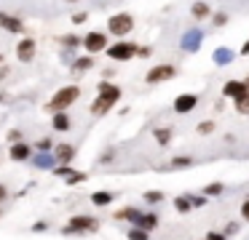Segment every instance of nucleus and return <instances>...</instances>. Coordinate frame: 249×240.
Wrapping results in <instances>:
<instances>
[{
    "label": "nucleus",
    "mask_w": 249,
    "mask_h": 240,
    "mask_svg": "<svg viewBox=\"0 0 249 240\" xmlns=\"http://www.w3.org/2000/svg\"><path fill=\"white\" fill-rule=\"evenodd\" d=\"M78 99H81V88H78V85H65V88H59L49 99L46 110L49 112H65V110H70V104H75Z\"/></svg>",
    "instance_id": "f03ea898"
},
{
    "label": "nucleus",
    "mask_w": 249,
    "mask_h": 240,
    "mask_svg": "<svg viewBox=\"0 0 249 240\" xmlns=\"http://www.w3.org/2000/svg\"><path fill=\"white\" fill-rule=\"evenodd\" d=\"M67 3H75V0H67Z\"/></svg>",
    "instance_id": "09e8293b"
},
{
    "label": "nucleus",
    "mask_w": 249,
    "mask_h": 240,
    "mask_svg": "<svg viewBox=\"0 0 249 240\" xmlns=\"http://www.w3.org/2000/svg\"><path fill=\"white\" fill-rule=\"evenodd\" d=\"M193 165V158H172V168H188Z\"/></svg>",
    "instance_id": "7c9ffc66"
},
{
    "label": "nucleus",
    "mask_w": 249,
    "mask_h": 240,
    "mask_svg": "<svg viewBox=\"0 0 249 240\" xmlns=\"http://www.w3.org/2000/svg\"><path fill=\"white\" fill-rule=\"evenodd\" d=\"M107 30L113 32V35H118V37L129 35V32L134 30V16L131 14H113L107 19Z\"/></svg>",
    "instance_id": "39448f33"
},
{
    "label": "nucleus",
    "mask_w": 249,
    "mask_h": 240,
    "mask_svg": "<svg viewBox=\"0 0 249 240\" xmlns=\"http://www.w3.org/2000/svg\"><path fill=\"white\" fill-rule=\"evenodd\" d=\"M174 208H177L179 213H188V211H190V203H188V197H174Z\"/></svg>",
    "instance_id": "c756f323"
},
{
    "label": "nucleus",
    "mask_w": 249,
    "mask_h": 240,
    "mask_svg": "<svg viewBox=\"0 0 249 240\" xmlns=\"http://www.w3.org/2000/svg\"><path fill=\"white\" fill-rule=\"evenodd\" d=\"M174 75H177V67H172V64H158V67L147 69L145 80L150 85H156V83H166V80H172Z\"/></svg>",
    "instance_id": "0eeeda50"
},
{
    "label": "nucleus",
    "mask_w": 249,
    "mask_h": 240,
    "mask_svg": "<svg viewBox=\"0 0 249 240\" xmlns=\"http://www.w3.org/2000/svg\"><path fill=\"white\" fill-rule=\"evenodd\" d=\"M222 190H225V187H222L220 181H212V184L204 187V195H209V197H212V195H222Z\"/></svg>",
    "instance_id": "bb28decb"
},
{
    "label": "nucleus",
    "mask_w": 249,
    "mask_h": 240,
    "mask_svg": "<svg viewBox=\"0 0 249 240\" xmlns=\"http://www.w3.org/2000/svg\"><path fill=\"white\" fill-rule=\"evenodd\" d=\"M3 30H8V32H24V21L17 19V16H6V21H3Z\"/></svg>",
    "instance_id": "4be33fe9"
},
{
    "label": "nucleus",
    "mask_w": 249,
    "mask_h": 240,
    "mask_svg": "<svg viewBox=\"0 0 249 240\" xmlns=\"http://www.w3.org/2000/svg\"><path fill=\"white\" fill-rule=\"evenodd\" d=\"M156 142L161 144V147H166V144L172 142V131H169V128H158V131H156Z\"/></svg>",
    "instance_id": "a878e982"
},
{
    "label": "nucleus",
    "mask_w": 249,
    "mask_h": 240,
    "mask_svg": "<svg viewBox=\"0 0 249 240\" xmlns=\"http://www.w3.org/2000/svg\"><path fill=\"white\" fill-rule=\"evenodd\" d=\"M6 197H8V190H6V184H0V203L6 200Z\"/></svg>",
    "instance_id": "37998d69"
},
{
    "label": "nucleus",
    "mask_w": 249,
    "mask_h": 240,
    "mask_svg": "<svg viewBox=\"0 0 249 240\" xmlns=\"http://www.w3.org/2000/svg\"><path fill=\"white\" fill-rule=\"evenodd\" d=\"M163 200V192L161 190H147L145 192V203H161Z\"/></svg>",
    "instance_id": "c85d7f7f"
},
{
    "label": "nucleus",
    "mask_w": 249,
    "mask_h": 240,
    "mask_svg": "<svg viewBox=\"0 0 249 240\" xmlns=\"http://www.w3.org/2000/svg\"><path fill=\"white\" fill-rule=\"evenodd\" d=\"M150 46H137V53H134V56H140V59H147V56H150Z\"/></svg>",
    "instance_id": "c9c22d12"
},
{
    "label": "nucleus",
    "mask_w": 249,
    "mask_h": 240,
    "mask_svg": "<svg viewBox=\"0 0 249 240\" xmlns=\"http://www.w3.org/2000/svg\"><path fill=\"white\" fill-rule=\"evenodd\" d=\"M51 126H54V131H70V115L67 112H54Z\"/></svg>",
    "instance_id": "a211bd4d"
},
{
    "label": "nucleus",
    "mask_w": 249,
    "mask_h": 240,
    "mask_svg": "<svg viewBox=\"0 0 249 240\" xmlns=\"http://www.w3.org/2000/svg\"><path fill=\"white\" fill-rule=\"evenodd\" d=\"M81 40H83V37H78V35H62L59 37V46H65V48H70V51H72V48L81 46Z\"/></svg>",
    "instance_id": "b1692460"
},
{
    "label": "nucleus",
    "mask_w": 249,
    "mask_h": 240,
    "mask_svg": "<svg viewBox=\"0 0 249 240\" xmlns=\"http://www.w3.org/2000/svg\"><path fill=\"white\" fill-rule=\"evenodd\" d=\"M91 203H94V206H99V208L110 206V203H113V192H107V190H97V192H91Z\"/></svg>",
    "instance_id": "aec40b11"
},
{
    "label": "nucleus",
    "mask_w": 249,
    "mask_h": 240,
    "mask_svg": "<svg viewBox=\"0 0 249 240\" xmlns=\"http://www.w3.org/2000/svg\"><path fill=\"white\" fill-rule=\"evenodd\" d=\"M0 101H3V94H0Z\"/></svg>",
    "instance_id": "8fccbe9b"
},
{
    "label": "nucleus",
    "mask_w": 249,
    "mask_h": 240,
    "mask_svg": "<svg viewBox=\"0 0 249 240\" xmlns=\"http://www.w3.org/2000/svg\"><path fill=\"white\" fill-rule=\"evenodd\" d=\"M86 19H89V14H86V11H78V14H72V24H83Z\"/></svg>",
    "instance_id": "e433bc0d"
},
{
    "label": "nucleus",
    "mask_w": 249,
    "mask_h": 240,
    "mask_svg": "<svg viewBox=\"0 0 249 240\" xmlns=\"http://www.w3.org/2000/svg\"><path fill=\"white\" fill-rule=\"evenodd\" d=\"M51 152H54L56 163H62V165L72 163V158H75V147H72V144H56Z\"/></svg>",
    "instance_id": "4468645a"
},
{
    "label": "nucleus",
    "mask_w": 249,
    "mask_h": 240,
    "mask_svg": "<svg viewBox=\"0 0 249 240\" xmlns=\"http://www.w3.org/2000/svg\"><path fill=\"white\" fill-rule=\"evenodd\" d=\"M72 69L75 72H86V69H94V56H81V59H72Z\"/></svg>",
    "instance_id": "412c9836"
},
{
    "label": "nucleus",
    "mask_w": 249,
    "mask_h": 240,
    "mask_svg": "<svg viewBox=\"0 0 249 240\" xmlns=\"http://www.w3.org/2000/svg\"><path fill=\"white\" fill-rule=\"evenodd\" d=\"M105 53H107L113 62H129V59H134L137 46H134V43H129V40H118V43H113V46L105 48Z\"/></svg>",
    "instance_id": "20e7f679"
},
{
    "label": "nucleus",
    "mask_w": 249,
    "mask_h": 240,
    "mask_svg": "<svg viewBox=\"0 0 249 240\" xmlns=\"http://www.w3.org/2000/svg\"><path fill=\"white\" fill-rule=\"evenodd\" d=\"M212 24H214V27L228 24V14H222V11H220V14H214V16H212Z\"/></svg>",
    "instance_id": "72a5a7b5"
},
{
    "label": "nucleus",
    "mask_w": 249,
    "mask_h": 240,
    "mask_svg": "<svg viewBox=\"0 0 249 240\" xmlns=\"http://www.w3.org/2000/svg\"><path fill=\"white\" fill-rule=\"evenodd\" d=\"M188 197V203H190V208H201L206 203V197H201V195H185Z\"/></svg>",
    "instance_id": "2f4dec72"
},
{
    "label": "nucleus",
    "mask_w": 249,
    "mask_h": 240,
    "mask_svg": "<svg viewBox=\"0 0 249 240\" xmlns=\"http://www.w3.org/2000/svg\"><path fill=\"white\" fill-rule=\"evenodd\" d=\"M99 222L91 216H72L70 222L62 227V235H83V232H97Z\"/></svg>",
    "instance_id": "7ed1b4c3"
},
{
    "label": "nucleus",
    "mask_w": 249,
    "mask_h": 240,
    "mask_svg": "<svg viewBox=\"0 0 249 240\" xmlns=\"http://www.w3.org/2000/svg\"><path fill=\"white\" fill-rule=\"evenodd\" d=\"M134 227L142 229V232H150V229L158 227V216L156 213H140V216L134 219Z\"/></svg>",
    "instance_id": "dca6fc26"
},
{
    "label": "nucleus",
    "mask_w": 249,
    "mask_h": 240,
    "mask_svg": "<svg viewBox=\"0 0 249 240\" xmlns=\"http://www.w3.org/2000/svg\"><path fill=\"white\" fill-rule=\"evenodd\" d=\"M54 174L59 176V179H65L67 184H81V181H86V174H83V171L70 168V165H56Z\"/></svg>",
    "instance_id": "9d476101"
},
{
    "label": "nucleus",
    "mask_w": 249,
    "mask_h": 240,
    "mask_svg": "<svg viewBox=\"0 0 249 240\" xmlns=\"http://www.w3.org/2000/svg\"><path fill=\"white\" fill-rule=\"evenodd\" d=\"M0 64H3V53H0Z\"/></svg>",
    "instance_id": "de8ad7c7"
},
{
    "label": "nucleus",
    "mask_w": 249,
    "mask_h": 240,
    "mask_svg": "<svg viewBox=\"0 0 249 240\" xmlns=\"http://www.w3.org/2000/svg\"><path fill=\"white\" fill-rule=\"evenodd\" d=\"M81 46L86 48L89 56H94V53H102L105 48H107V35H105V32H89V35L81 40Z\"/></svg>",
    "instance_id": "423d86ee"
},
{
    "label": "nucleus",
    "mask_w": 249,
    "mask_h": 240,
    "mask_svg": "<svg viewBox=\"0 0 249 240\" xmlns=\"http://www.w3.org/2000/svg\"><path fill=\"white\" fill-rule=\"evenodd\" d=\"M204 240H225V232H209Z\"/></svg>",
    "instance_id": "4c0bfd02"
},
{
    "label": "nucleus",
    "mask_w": 249,
    "mask_h": 240,
    "mask_svg": "<svg viewBox=\"0 0 249 240\" xmlns=\"http://www.w3.org/2000/svg\"><path fill=\"white\" fill-rule=\"evenodd\" d=\"M8 139H11V144L14 142H22V131H11V133H8Z\"/></svg>",
    "instance_id": "ea45409f"
},
{
    "label": "nucleus",
    "mask_w": 249,
    "mask_h": 240,
    "mask_svg": "<svg viewBox=\"0 0 249 240\" xmlns=\"http://www.w3.org/2000/svg\"><path fill=\"white\" fill-rule=\"evenodd\" d=\"M97 91H99V94H97V99L91 101L89 112H94V115H105V112H110L115 104H118V99H121V88H118V85H113L110 80H102Z\"/></svg>",
    "instance_id": "f257e3e1"
},
{
    "label": "nucleus",
    "mask_w": 249,
    "mask_h": 240,
    "mask_svg": "<svg viewBox=\"0 0 249 240\" xmlns=\"http://www.w3.org/2000/svg\"><path fill=\"white\" fill-rule=\"evenodd\" d=\"M8 155H11V160H17V163H24V160H30V155H33V147H30L27 142H14L11 149H8Z\"/></svg>",
    "instance_id": "ddd939ff"
},
{
    "label": "nucleus",
    "mask_w": 249,
    "mask_h": 240,
    "mask_svg": "<svg viewBox=\"0 0 249 240\" xmlns=\"http://www.w3.org/2000/svg\"><path fill=\"white\" fill-rule=\"evenodd\" d=\"M241 56H249V40H247V43H244V46H241Z\"/></svg>",
    "instance_id": "a18cd8bd"
},
{
    "label": "nucleus",
    "mask_w": 249,
    "mask_h": 240,
    "mask_svg": "<svg viewBox=\"0 0 249 240\" xmlns=\"http://www.w3.org/2000/svg\"><path fill=\"white\" fill-rule=\"evenodd\" d=\"M233 104H236V112H241V115H249V94H241L233 99Z\"/></svg>",
    "instance_id": "5701e85b"
},
{
    "label": "nucleus",
    "mask_w": 249,
    "mask_h": 240,
    "mask_svg": "<svg viewBox=\"0 0 249 240\" xmlns=\"http://www.w3.org/2000/svg\"><path fill=\"white\" fill-rule=\"evenodd\" d=\"M35 149H38V152H51V149H54V142H51L49 136H43V139H38Z\"/></svg>",
    "instance_id": "cd10ccee"
},
{
    "label": "nucleus",
    "mask_w": 249,
    "mask_h": 240,
    "mask_svg": "<svg viewBox=\"0 0 249 240\" xmlns=\"http://www.w3.org/2000/svg\"><path fill=\"white\" fill-rule=\"evenodd\" d=\"M113 75H115V69H105V72H102V78H105V80H110Z\"/></svg>",
    "instance_id": "c03bdc74"
},
{
    "label": "nucleus",
    "mask_w": 249,
    "mask_h": 240,
    "mask_svg": "<svg viewBox=\"0 0 249 240\" xmlns=\"http://www.w3.org/2000/svg\"><path fill=\"white\" fill-rule=\"evenodd\" d=\"M190 14H193L196 19H206V16H209V5H206V3H196L193 8H190Z\"/></svg>",
    "instance_id": "393cba45"
},
{
    "label": "nucleus",
    "mask_w": 249,
    "mask_h": 240,
    "mask_svg": "<svg viewBox=\"0 0 249 240\" xmlns=\"http://www.w3.org/2000/svg\"><path fill=\"white\" fill-rule=\"evenodd\" d=\"M241 216H244V219H247V222H249V197H247V200L241 203Z\"/></svg>",
    "instance_id": "58836bf2"
},
{
    "label": "nucleus",
    "mask_w": 249,
    "mask_h": 240,
    "mask_svg": "<svg viewBox=\"0 0 249 240\" xmlns=\"http://www.w3.org/2000/svg\"><path fill=\"white\" fill-rule=\"evenodd\" d=\"M33 229H35V232H43V229H49V224H46V222H35Z\"/></svg>",
    "instance_id": "a19ab883"
},
{
    "label": "nucleus",
    "mask_w": 249,
    "mask_h": 240,
    "mask_svg": "<svg viewBox=\"0 0 249 240\" xmlns=\"http://www.w3.org/2000/svg\"><path fill=\"white\" fill-rule=\"evenodd\" d=\"M196 104H198V96L196 94H179L174 99V112L177 115H188V112L196 110Z\"/></svg>",
    "instance_id": "1a4fd4ad"
},
{
    "label": "nucleus",
    "mask_w": 249,
    "mask_h": 240,
    "mask_svg": "<svg viewBox=\"0 0 249 240\" xmlns=\"http://www.w3.org/2000/svg\"><path fill=\"white\" fill-rule=\"evenodd\" d=\"M236 59V53L231 51V48H225V46H220V48H214V53H212V62L217 64V67H228V64Z\"/></svg>",
    "instance_id": "2eb2a0df"
},
{
    "label": "nucleus",
    "mask_w": 249,
    "mask_h": 240,
    "mask_svg": "<svg viewBox=\"0 0 249 240\" xmlns=\"http://www.w3.org/2000/svg\"><path fill=\"white\" fill-rule=\"evenodd\" d=\"M137 216H140V208H134V206H126L113 213V219H118V222H134Z\"/></svg>",
    "instance_id": "6ab92c4d"
},
{
    "label": "nucleus",
    "mask_w": 249,
    "mask_h": 240,
    "mask_svg": "<svg viewBox=\"0 0 249 240\" xmlns=\"http://www.w3.org/2000/svg\"><path fill=\"white\" fill-rule=\"evenodd\" d=\"M222 94H225L228 99H236V96H241V94H249V91H247V85H244L241 80H228V83L222 85Z\"/></svg>",
    "instance_id": "f3484780"
},
{
    "label": "nucleus",
    "mask_w": 249,
    "mask_h": 240,
    "mask_svg": "<svg viewBox=\"0 0 249 240\" xmlns=\"http://www.w3.org/2000/svg\"><path fill=\"white\" fill-rule=\"evenodd\" d=\"M35 48H38V46H35L33 37H24V40L17 46V59H19L22 64L33 62V59H35Z\"/></svg>",
    "instance_id": "f8f14e48"
},
{
    "label": "nucleus",
    "mask_w": 249,
    "mask_h": 240,
    "mask_svg": "<svg viewBox=\"0 0 249 240\" xmlns=\"http://www.w3.org/2000/svg\"><path fill=\"white\" fill-rule=\"evenodd\" d=\"M6 16H8V14H3V11H0V27H3V21H6Z\"/></svg>",
    "instance_id": "49530a36"
},
{
    "label": "nucleus",
    "mask_w": 249,
    "mask_h": 240,
    "mask_svg": "<svg viewBox=\"0 0 249 240\" xmlns=\"http://www.w3.org/2000/svg\"><path fill=\"white\" fill-rule=\"evenodd\" d=\"M201 43H204V32L198 30V27H193V30H188L182 35V40H179V48L188 53H196L201 48Z\"/></svg>",
    "instance_id": "6e6552de"
},
{
    "label": "nucleus",
    "mask_w": 249,
    "mask_h": 240,
    "mask_svg": "<svg viewBox=\"0 0 249 240\" xmlns=\"http://www.w3.org/2000/svg\"><path fill=\"white\" fill-rule=\"evenodd\" d=\"M30 163L35 165V168H40V171H54L56 165V158H54V152H38V155H30Z\"/></svg>",
    "instance_id": "9b49d317"
},
{
    "label": "nucleus",
    "mask_w": 249,
    "mask_h": 240,
    "mask_svg": "<svg viewBox=\"0 0 249 240\" xmlns=\"http://www.w3.org/2000/svg\"><path fill=\"white\" fill-rule=\"evenodd\" d=\"M236 229H238V224H236V222H231V224H228V227H225V232H228V235H233V232H236Z\"/></svg>",
    "instance_id": "79ce46f5"
},
{
    "label": "nucleus",
    "mask_w": 249,
    "mask_h": 240,
    "mask_svg": "<svg viewBox=\"0 0 249 240\" xmlns=\"http://www.w3.org/2000/svg\"><path fill=\"white\" fill-rule=\"evenodd\" d=\"M196 131H198V133H204V136H206V133H212V131H214V123H212V120H204V123H198V128H196Z\"/></svg>",
    "instance_id": "473e14b6"
},
{
    "label": "nucleus",
    "mask_w": 249,
    "mask_h": 240,
    "mask_svg": "<svg viewBox=\"0 0 249 240\" xmlns=\"http://www.w3.org/2000/svg\"><path fill=\"white\" fill-rule=\"evenodd\" d=\"M0 213H3V211H0Z\"/></svg>",
    "instance_id": "3c124183"
},
{
    "label": "nucleus",
    "mask_w": 249,
    "mask_h": 240,
    "mask_svg": "<svg viewBox=\"0 0 249 240\" xmlns=\"http://www.w3.org/2000/svg\"><path fill=\"white\" fill-rule=\"evenodd\" d=\"M129 240H147V232H142V229L131 227V232H129Z\"/></svg>",
    "instance_id": "f704fd0d"
}]
</instances>
